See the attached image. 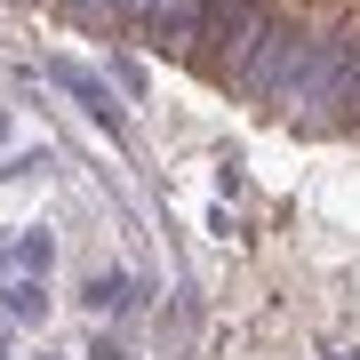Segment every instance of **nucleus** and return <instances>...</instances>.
<instances>
[{
  "label": "nucleus",
  "instance_id": "4",
  "mask_svg": "<svg viewBox=\"0 0 360 360\" xmlns=\"http://www.w3.org/2000/svg\"><path fill=\"white\" fill-rule=\"evenodd\" d=\"M0 360H8V345H0Z\"/></svg>",
  "mask_w": 360,
  "mask_h": 360
},
{
  "label": "nucleus",
  "instance_id": "1",
  "mask_svg": "<svg viewBox=\"0 0 360 360\" xmlns=\"http://www.w3.org/2000/svg\"><path fill=\"white\" fill-rule=\"evenodd\" d=\"M49 80H56V89H72V96L104 120V129H120V104H112V89H104L96 72H80V65H49Z\"/></svg>",
  "mask_w": 360,
  "mask_h": 360
},
{
  "label": "nucleus",
  "instance_id": "2",
  "mask_svg": "<svg viewBox=\"0 0 360 360\" xmlns=\"http://www.w3.org/2000/svg\"><path fill=\"white\" fill-rule=\"evenodd\" d=\"M89 304L96 312H129L136 304V281H129V272H96V281H89Z\"/></svg>",
  "mask_w": 360,
  "mask_h": 360
},
{
  "label": "nucleus",
  "instance_id": "3",
  "mask_svg": "<svg viewBox=\"0 0 360 360\" xmlns=\"http://www.w3.org/2000/svg\"><path fill=\"white\" fill-rule=\"evenodd\" d=\"M0 312H8V321H32L40 312V281H16L8 296H0Z\"/></svg>",
  "mask_w": 360,
  "mask_h": 360
}]
</instances>
